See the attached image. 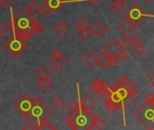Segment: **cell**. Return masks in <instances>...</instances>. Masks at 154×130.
Returning <instances> with one entry per match:
<instances>
[{
    "mask_svg": "<svg viewBox=\"0 0 154 130\" xmlns=\"http://www.w3.org/2000/svg\"><path fill=\"white\" fill-rule=\"evenodd\" d=\"M7 27L10 31L14 32V34L19 30H26L34 36L38 35L43 30V26L40 22L25 8H21L11 17L8 22Z\"/></svg>",
    "mask_w": 154,
    "mask_h": 130,
    "instance_id": "1",
    "label": "cell"
},
{
    "mask_svg": "<svg viewBox=\"0 0 154 130\" xmlns=\"http://www.w3.org/2000/svg\"><path fill=\"white\" fill-rule=\"evenodd\" d=\"M94 116H95L90 111V109H85L78 105L77 108L71 111L63 121L72 130H91L94 127Z\"/></svg>",
    "mask_w": 154,
    "mask_h": 130,
    "instance_id": "2",
    "label": "cell"
},
{
    "mask_svg": "<svg viewBox=\"0 0 154 130\" xmlns=\"http://www.w3.org/2000/svg\"><path fill=\"white\" fill-rule=\"evenodd\" d=\"M52 113V109L39 97H35L33 98V105L28 120L36 127H38L47 120Z\"/></svg>",
    "mask_w": 154,
    "mask_h": 130,
    "instance_id": "3",
    "label": "cell"
},
{
    "mask_svg": "<svg viewBox=\"0 0 154 130\" xmlns=\"http://www.w3.org/2000/svg\"><path fill=\"white\" fill-rule=\"evenodd\" d=\"M134 116L146 127L147 130L154 129V106L152 103L145 102L136 110Z\"/></svg>",
    "mask_w": 154,
    "mask_h": 130,
    "instance_id": "4",
    "label": "cell"
},
{
    "mask_svg": "<svg viewBox=\"0 0 154 130\" xmlns=\"http://www.w3.org/2000/svg\"><path fill=\"white\" fill-rule=\"evenodd\" d=\"M4 47L15 57H17L23 51H25L27 47L26 41L21 40L16 35L9 37L5 43Z\"/></svg>",
    "mask_w": 154,
    "mask_h": 130,
    "instance_id": "5",
    "label": "cell"
},
{
    "mask_svg": "<svg viewBox=\"0 0 154 130\" xmlns=\"http://www.w3.org/2000/svg\"><path fill=\"white\" fill-rule=\"evenodd\" d=\"M33 105V98H31L28 94H24L15 104H14V108L20 113L25 118L28 119L30 111L32 108Z\"/></svg>",
    "mask_w": 154,
    "mask_h": 130,
    "instance_id": "6",
    "label": "cell"
},
{
    "mask_svg": "<svg viewBox=\"0 0 154 130\" xmlns=\"http://www.w3.org/2000/svg\"><path fill=\"white\" fill-rule=\"evenodd\" d=\"M125 17L129 20H131V22H133L135 25L139 24L143 18H145L146 17H149L144 10L141 8V7L138 4H133L126 12H125Z\"/></svg>",
    "mask_w": 154,
    "mask_h": 130,
    "instance_id": "7",
    "label": "cell"
},
{
    "mask_svg": "<svg viewBox=\"0 0 154 130\" xmlns=\"http://www.w3.org/2000/svg\"><path fill=\"white\" fill-rule=\"evenodd\" d=\"M121 49H122V47L120 46L119 43L115 39H111L103 46V51L108 55H118Z\"/></svg>",
    "mask_w": 154,
    "mask_h": 130,
    "instance_id": "8",
    "label": "cell"
},
{
    "mask_svg": "<svg viewBox=\"0 0 154 130\" xmlns=\"http://www.w3.org/2000/svg\"><path fill=\"white\" fill-rule=\"evenodd\" d=\"M137 25H135L133 22H131V20L125 18L122 22H121V24L118 26V28L120 29L121 32H122L125 36L130 35L136 27Z\"/></svg>",
    "mask_w": 154,
    "mask_h": 130,
    "instance_id": "9",
    "label": "cell"
},
{
    "mask_svg": "<svg viewBox=\"0 0 154 130\" xmlns=\"http://www.w3.org/2000/svg\"><path fill=\"white\" fill-rule=\"evenodd\" d=\"M98 57L93 51H88L82 58V61L85 64V66L88 68H93L97 64Z\"/></svg>",
    "mask_w": 154,
    "mask_h": 130,
    "instance_id": "10",
    "label": "cell"
},
{
    "mask_svg": "<svg viewBox=\"0 0 154 130\" xmlns=\"http://www.w3.org/2000/svg\"><path fill=\"white\" fill-rule=\"evenodd\" d=\"M95 104V100L88 94H85L81 98H79V105L85 109H91V107Z\"/></svg>",
    "mask_w": 154,
    "mask_h": 130,
    "instance_id": "11",
    "label": "cell"
},
{
    "mask_svg": "<svg viewBox=\"0 0 154 130\" xmlns=\"http://www.w3.org/2000/svg\"><path fill=\"white\" fill-rule=\"evenodd\" d=\"M119 81L121 82V84L129 91V92H134L137 91V85L135 83H133L132 80H131L128 77H124V78H119Z\"/></svg>",
    "mask_w": 154,
    "mask_h": 130,
    "instance_id": "12",
    "label": "cell"
},
{
    "mask_svg": "<svg viewBox=\"0 0 154 130\" xmlns=\"http://www.w3.org/2000/svg\"><path fill=\"white\" fill-rule=\"evenodd\" d=\"M49 64L55 71L59 72L66 66V61L63 57H59V58H55V59H51Z\"/></svg>",
    "mask_w": 154,
    "mask_h": 130,
    "instance_id": "13",
    "label": "cell"
},
{
    "mask_svg": "<svg viewBox=\"0 0 154 130\" xmlns=\"http://www.w3.org/2000/svg\"><path fill=\"white\" fill-rule=\"evenodd\" d=\"M65 2L63 0H46L45 4L53 13H57Z\"/></svg>",
    "mask_w": 154,
    "mask_h": 130,
    "instance_id": "14",
    "label": "cell"
},
{
    "mask_svg": "<svg viewBox=\"0 0 154 130\" xmlns=\"http://www.w3.org/2000/svg\"><path fill=\"white\" fill-rule=\"evenodd\" d=\"M91 31H92V33H93L94 35H95V36H97L98 38H100V37H102V36L105 34V32H106V27H105L102 23L98 22V23H96V24L93 27V28L91 29Z\"/></svg>",
    "mask_w": 154,
    "mask_h": 130,
    "instance_id": "15",
    "label": "cell"
},
{
    "mask_svg": "<svg viewBox=\"0 0 154 130\" xmlns=\"http://www.w3.org/2000/svg\"><path fill=\"white\" fill-rule=\"evenodd\" d=\"M35 76L39 78V79H47L50 78L52 76V73L49 71V69L46 67H42L36 73Z\"/></svg>",
    "mask_w": 154,
    "mask_h": 130,
    "instance_id": "16",
    "label": "cell"
},
{
    "mask_svg": "<svg viewBox=\"0 0 154 130\" xmlns=\"http://www.w3.org/2000/svg\"><path fill=\"white\" fill-rule=\"evenodd\" d=\"M53 84L51 82V80L49 78L47 79H39V81L37 82V87L43 91V92H46L50 87H52Z\"/></svg>",
    "mask_w": 154,
    "mask_h": 130,
    "instance_id": "17",
    "label": "cell"
},
{
    "mask_svg": "<svg viewBox=\"0 0 154 130\" xmlns=\"http://www.w3.org/2000/svg\"><path fill=\"white\" fill-rule=\"evenodd\" d=\"M108 59H109V55L107 54H105L104 52L98 57L97 59V63L101 66L102 68L103 69H106L109 68V62H108Z\"/></svg>",
    "mask_w": 154,
    "mask_h": 130,
    "instance_id": "18",
    "label": "cell"
},
{
    "mask_svg": "<svg viewBox=\"0 0 154 130\" xmlns=\"http://www.w3.org/2000/svg\"><path fill=\"white\" fill-rule=\"evenodd\" d=\"M104 125H105V120L101 116H94V127L96 130H101Z\"/></svg>",
    "mask_w": 154,
    "mask_h": 130,
    "instance_id": "19",
    "label": "cell"
},
{
    "mask_svg": "<svg viewBox=\"0 0 154 130\" xmlns=\"http://www.w3.org/2000/svg\"><path fill=\"white\" fill-rule=\"evenodd\" d=\"M91 34H92V31L88 27L80 28V29H78V31H77V35H78L80 36V38L83 39V40L87 39L91 36Z\"/></svg>",
    "mask_w": 154,
    "mask_h": 130,
    "instance_id": "20",
    "label": "cell"
},
{
    "mask_svg": "<svg viewBox=\"0 0 154 130\" xmlns=\"http://www.w3.org/2000/svg\"><path fill=\"white\" fill-rule=\"evenodd\" d=\"M54 30L56 31L57 34L59 35H63L67 30H68V26L63 22V21H60L58 24H56V26L54 27Z\"/></svg>",
    "mask_w": 154,
    "mask_h": 130,
    "instance_id": "21",
    "label": "cell"
},
{
    "mask_svg": "<svg viewBox=\"0 0 154 130\" xmlns=\"http://www.w3.org/2000/svg\"><path fill=\"white\" fill-rule=\"evenodd\" d=\"M14 35H16L17 37H19L21 40L23 41H26V39L30 38L31 36H33V35L31 33H29L28 31H26V30H19V31H17Z\"/></svg>",
    "mask_w": 154,
    "mask_h": 130,
    "instance_id": "22",
    "label": "cell"
},
{
    "mask_svg": "<svg viewBox=\"0 0 154 130\" xmlns=\"http://www.w3.org/2000/svg\"><path fill=\"white\" fill-rule=\"evenodd\" d=\"M39 5L35 2V1H32V2H30L28 5H27V7H26V10L29 12V13H31L32 15L33 14H35L38 10H39Z\"/></svg>",
    "mask_w": 154,
    "mask_h": 130,
    "instance_id": "23",
    "label": "cell"
},
{
    "mask_svg": "<svg viewBox=\"0 0 154 130\" xmlns=\"http://www.w3.org/2000/svg\"><path fill=\"white\" fill-rule=\"evenodd\" d=\"M110 8L112 12H114L115 14H119L121 13V11L123 9V5L121 4L120 2L118 1H114L111 6H110Z\"/></svg>",
    "mask_w": 154,
    "mask_h": 130,
    "instance_id": "24",
    "label": "cell"
},
{
    "mask_svg": "<svg viewBox=\"0 0 154 130\" xmlns=\"http://www.w3.org/2000/svg\"><path fill=\"white\" fill-rule=\"evenodd\" d=\"M106 105V110H107V112L109 113V114H111V115H112V114H114L119 108H118V105L116 104V103H114V102H112V101H110V102H108L107 104H105Z\"/></svg>",
    "mask_w": 154,
    "mask_h": 130,
    "instance_id": "25",
    "label": "cell"
},
{
    "mask_svg": "<svg viewBox=\"0 0 154 130\" xmlns=\"http://www.w3.org/2000/svg\"><path fill=\"white\" fill-rule=\"evenodd\" d=\"M52 105H53V106H54L55 109L60 110V109H62L63 106H64V101H63L61 97H55V98L53 100Z\"/></svg>",
    "mask_w": 154,
    "mask_h": 130,
    "instance_id": "26",
    "label": "cell"
},
{
    "mask_svg": "<svg viewBox=\"0 0 154 130\" xmlns=\"http://www.w3.org/2000/svg\"><path fill=\"white\" fill-rule=\"evenodd\" d=\"M35 130H57L50 122H48L47 120L45 121L41 125H39L38 127H36Z\"/></svg>",
    "mask_w": 154,
    "mask_h": 130,
    "instance_id": "27",
    "label": "cell"
},
{
    "mask_svg": "<svg viewBox=\"0 0 154 130\" xmlns=\"http://www.w3.org/2000/svg\"><path fill=\"white\" fill-rule=\"evenodd\" d=\"M75 26H76V27L77 28H85V27H88V26H89V23L86 21V19L85 18H84V17H81V18H79L78 20H77L76 22H75Z\"/></svg>",
    "mask_w": 154,
    "mask_h": 130,
    "instance_id": "28",
    "label": "cell"
},
{
    "mask_svg": "<svg viewBox=\"0 0 154 130\" xmlns=\"http://www.w3.org/2000/svg\"><path fill=\"white\" fill-rule=\"evenodd\" d=\"M40 13H41V15L43 16V17H46V16H48L49 14H50V12H51V10H50V8H48V6L45 4V2L41 6V7H39V10H38Z\"/></svg>",
    "mask_w": 154,
    "mask_h": 130,
    "instance_id": "29",
    "label": "cell"
},
{
    "mask_svg": "<svg viewBox=\"0 0 154 130\" xmlns=\"http://www.w3.org/2000/svg\"><path fill=\"white\" fill-rule=\"evenodd\" d=\"M118 56H119V58H120L121 60H122V61H127V60L130 58V54H129V52H128L125 48H122L121 51H120L119 54H118Z\"/></svg>",
    "mask_w": 154,
    "mask_h": 130,
    "instance_id": "30",
    "label": "cell"
},
{
    "mask_svg": "<svg viewBox=\"0 0 154 130\" xmlns=\"http://www.w3.org/2000/svg\"><path fill=\"white\" fill-rule=\"evenodd\" d=\"M134 51H135V53H136L137 55H141L142 54H144V53H145V51H146V47H145V46H144L143 44L140 43V44H138V45L134 46Z\"/></svg>",
    "mask_w": 154,
    "mask_h": 130,
    "instance_id": "31",
    "label": "cell"
},
{
    "mask_svg": "<svg viewBox=\"0 0 154 130\" xmlns=\"http://www.w3.org/2000/svg\"><path fill=\"white\" fill-rule=\"evenodd\" d=\"M112 89L110 90V91H108V92H103L102 94H100V97H101V99L105 103V104H107L108 102H110L111 101V96H112Z\"/></svg>",
    "mask_w": 154,
    "mask_h": 130,
    "instance_id": "32",
    "label": "cell"
},
{
    "mask_svg": "<svg viewBox=\"0 0 154 130\" xmlns=\"http://www.w3.org/2000/svg\"><path fill=\"white\" fill-rule=\"evenodd\" d=\"M120 46L122 48H126L129 45H130V39H128L127 36H122L120 38V40L118 41Z\"/></svg>",
    "mask_w": 154,
    "mask_h": 130,
    "instance_id": "33",
    "label": "cell"
},
{
    "mask_svg": "<svg viewBox=\"0 0 154 130\" xmlns=\"http://www.w3.org/2000/svg\"><path fill=\"white\" fill-rule=\"evenodd\" d=\"M108 62H109V67H114L119 62V58L117 55H109Z\"/></svg>",
    "mask_w": 154,
    "mask_h": 130,
    "instance_id": "34",
    "label": "cell"
},
{
    "mask_svg": "<svg viewBox=\"0 0 154 130\" xmlns=\"http://www.w3.org/2000/svg\"><path fill=\"white\" fill-rule=\"evenodd\" d=\"M78 105H79V103H77L74 99H71V100L67 103L66 106H67V108H68V109H70L71 111H73L74 109H76V108H77V106H78Z\"/></svg>",
    "mask_w": 154,
    "mask_h": 130,
    "instance_id": "35",
    "label": "cell"
},
{
    "mask_svg": "<svg viewBox=\"0 0 154 130\" xmlns=\"http://www.w3.org/2000/svg\"><path fill=\"white\" fill-rule=\"evenodd\" d=\"M140 38L137 35H133L131 37V39H130V44L133 45V46H136V45H138V44H140Z\"/></svg>",
    "mask_w": 154,
    "mask_h": 130,
    "instance_id": "36",
    "label": "cell"
},
{
    "mask_svg": "<svg viewBox=\"0 0 154 130\" xmlns=\"http://www.w3.org/2000/svg\"><path fill=\"white\" fill-rule=\"evenodd\" d=\"M50 57H51L52 59H55V58L62 57V53H61V51H59L58 49H54V50L50 54Z\"/></svg>",
    "mask_w": 154,
    "mask_h": 130,
    "instance_id": "37",
    "label": "cell"
},
{
    "mask_svg": "<svg viewBox=\"0 0 154 130\" xmlns=\"http://www.w3.org/2000/svg\"><path fill=\"white\" fill-rule=\"evenodd\" d=\"M12 4V0H0V6L3 8H8Z\"/></svg>",
    "mask_w": 154,
    "mask_h": 130,
    "instance_id": "38",
    "label": "cell"
},
{
    "mask_svg": "<svg viewBox=\"0 0 154 130\" xmlns=\"http://www.w3.org/2000/svg\"><path fill=\"white\" fill-rule=\"evenodd\" d=\"M92 86H93L94 87L97 88L98 90L102 91V87H103V81H102L101 79H97V80H95V81L94 82V84H93Z\"/></svg>",
    "mask_w": 154,
    "mask_h": 130,
    "instance_id": "39",
    "label": "cell"
},
{
    "mask_svg": "<svg viewBox=\"0 0 154 130\" xmlns=\"http://www.w3.org/2000/svg\"><path fill=\"white\" fill-rule=\"evenodd\" d=\"M153 99H154V95L151 93H147L144 97V101L147 103H152Z\"/></svg>",
    "mask_w": 154,
    "mask_h": 130,
    "instance_id": "40",
    "label": "cell"
},
{
    "mask_svg": "<svg viewBox=\"0 0 154 130\" xmlns=\"http://www.w3.org/2000/svg\"><path fill=\"white\" fill-rule=\"evenodd\" d=\"M36 129V126L35 125H33L31 122L26 124L23 127V130H35Z\"/></svg>",
    "mask_w": 154,
    "mask_h": 130,
    "instance_id": "41",
    "label": "cell"
},
{
    "mask_svg": "<svg viewBox=\"0 0 154 130\" xmlns=\"http://www.w3.org/2000/svg\"><path fill=\"white\" fill-rule=\"evenodd\" d=\"M111 90V86L106 83V82H103V87H102V92H108Z\"/></svg>",
    "mask_w": 154,
    "mask_h": 130,
    "instance_id": "42",
    "label": "cell"
},
{
    "mask_svg": "<svg viewBox=\"0 0 154 130\" xmlns=\"http://www.w3.org/2000/svg\"><path fill=\"white\" fill-rule=\"evenodd\" d=\"M7 31H8V29H7L2 24H0V37L4 36L6 35Z\"/></svg>",
    "mask_w": 154,
    "mask_h": 130,
    "instance_id": "43",
    "label": "cell"
},
{
    "mask_svg": "<svg viewBox=\"0 0 154 130\" xmlns=\"http://www.w3.org/2000/svg\"><path fill=\"white\" fill-rule=\"evenodd\" d=\"M90 90H91V91H92V92H93V93H94V94L95 96H100V94L102 93V91H100V90H98L97 88H95V87H94L93 86H92V87H90Z\"/></svg>",
    "mask_w": 154,
    "mask_h": 130,
    "instance_id": "44",
    "label": "cell"
},
{
    "mask_svg": "<svg viewBox=\"0 0 154 130\" xmlns=\"http://www.w3.org/2000/svg\"><path fill=\"white\" fill-rule=\"evenodd\" d=\"M148 82L150 86L154 87V74H152L149 78H148Z\"/></svg>",
    "mask_w": 154,
    "mask_h": 130,
    "instance_id": "45",
    "label": "cell"
},
{
    "mask_svg": "<svg viewBox=\"0 0 154 130\" xmlns=\"http://www.w3.org/2000/svg\"><path fill=\"white\" fill-rule=\"evenodd\" d=\"M86 1H88L92 6H95L96 4H98L100 2V0H86Z\"/></svg>",
    "mask_w": 154,
    "mask_h": 130,
    "instance_id": "46",
    "label": "cell"
},
{
    "mask_svg": "<svg viewBox=\"0 0 154 130\" xmlns=\"http://www.w3.org/2000/svg\"><path fill=\"white\" fill-rule=\"evenodd\" d=\"M115 1H118V2H120L121 4H122V5H124L128 0H115Z\"/></svg>",
    "mask_w": 154,
    "mask_h": 130,
    "instance_id": "47",
    "label": "cell"
},
{
    "mask_svg": "<svg viewBox=\"0 0 154 130\" xmlns=\"http://www.w3.org/2000/svg\"><path fill=\"white\" fill-rule=\"evenodd\" d=\"M145 1H146V2H150L151 0H145Z\"/></svg>",
    "mask_w": 154,
    "mask_h": 130,
    "instance_id": "48",
    "label": "cell"
},
{
    "mask_svg": "<svg viewBox=\"0 0 154 130\" xmlns=\"http://www.w3.org/2000/svg\"><path fill=\"white\" fill-rule=\"evenodd\" d=\"M152 105L154 106V99H153V101H152Z\"/></svg>",
    "mask_w": 154,
    "mask_h": 130,
    "instance_id": "49",
    "label": "cell"
},
{
    "mask_svg": "<svg viewBox=\"0 0 154 130\" xmlns=\"http://www.w3.org/2000/svg\"><path fill=\"white\" fill-rule=\"evenodd\" d=\"M153 29H154V26H153Z\"/></svg>",
    "mask_w": 154,
    "mask_h": 130,
    "instance_id": "50",
    "label": "cell"
},
{
    "mask_svg": "<svg viewBox=\"0 0 154 130\" xmlns=\"http://www.w3.org/2000/svg\"><path fill=\"white\" fill-rule=\"evenodd\" d=\"M22 130H23V129H22Z\"/></svg>",
    "mask_w": 154,
    "mask_h": 130,
    "instance_id": "51",
    "label": "cell"
}]
</instances>
